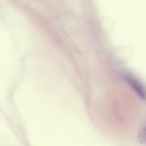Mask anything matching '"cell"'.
<instances>
[{
	"mask_svg": "<svg viewBox=\"0 0 146 146\" xmlns=\"http://www.w3.org/2000/svg\"><path fill=\"white\" fill-rule=\"evenodd\" d=\"M137 141L142 145H146V125L144 126L137 135Z\"/></svg>",
	"mask_w": 146,
	"mask_h": 146,
	"instance_id": "cell-2",
	"label": "cell"
},
{
	"mask_svg": "<svg viewBox=\"0 0 146 146\" xmlns=\"http://www.w3.org/2000/svg\"><path fill=\"white\" fill-rule=\"evenodd\" d=\"M125 80L129 85V86L131 87L132 89L137 94L140 98H141L142 99H145L146 90L145 89L143 85L140 83V81H138L135 78L130 75H126L125 76Z\"/></svg>",
	"mask_w": 146,
	"mask_h": 146,
	"instance_id": "cell-1",
	"label": "cell"
}]
</instances>
